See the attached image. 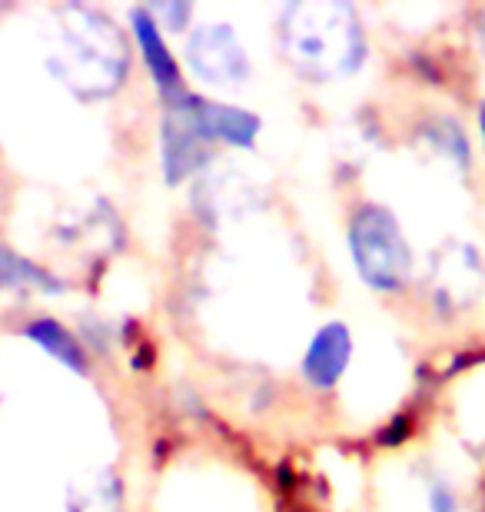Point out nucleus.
<instances>
[{"mask_svg":"<svg viewBox=\"0 0 485 512\" xmlns=\"http://www.w3.org/2000/svg\"><path fill=\"white\" fill-rule=\"evenodd\" d=\"M426 140L442 153V157H449L452 163H456L459 170L472 167V150H469L466 130H462L456 120H449V117L432 120V124L426 127Z\"/></svg>","mask_w":485,"mask_h":512,"instance_id":"ddd939ff","label":"nucleus"},{"mask_svg":"<svg viewBox=\"0 0 485 512\" xmlns=\"http://www.w3.org/2000/svg\"><path fill=\"white\" fill-rule=\"evenodd\" d=\"M27 336L34 340L40 350L50 353L54 360H60L64 366H70V370H77V373H87V353H84V346H80L74 340V333L64 330L57 320H37V323H30L27 326Z\"/></svg>","mask_w":485,"mask_h":512,"instance_id":"9d476101","label":"nucleus"},{"mask_svg":"<svg viewBox=\"0 0 485 512\" xmlns=\"http://www.w3.org/2000/svg\"><path fill=\"white\" fill-rule=\"evenodd\" d=\"M429 512H459L456 493L442 479H432L429 483Z\"/></svg>","mask_w":485,"mask_h":512,"instance_id":"4468645a","label":"nucleus"},{"mask_svg":"<svg viewBox=\"0 0 485 512\" xmlns=\"http://www.w3.org/2000/svg\"><path fill=\"white\" fill-rule=\"evenodd\" d=\"M0 290H44L60 293L64 283L47 270H40L37 263H30L27 256H17L14 250L0 247Z\"/></svg>","mask_w":485,"mask_h":512,"instance_id":"9b49d317","label":"nucleus"},{"mask_svg":"<svg viewBox=\"0 0 485 512\" xmlns=\"http://www.w3.org/2000/svg\"><path fill=\"white\" fill-rule=\"evenodd\" d=\"M479 44H482V57H485V14H482V24H479Z\"/></svg>","mask_w":485,"mask_h":512,"instance_id":"dca6fc26","label":"nucleus"},{"mask_svg":"<svg viewBox=\"0 0 485 512\" xmlns=\"http://www.w3.org/2000/svg\"><path fill=\"white\" fill-rule=\"evenodd\" d=\"M429 290L442 310H466L485 290V260L472 243H446L432 253L429 263Z\"/></svg>","mask_w":485,"mask_h":512,"instance_id":"20e7f679","label":"nucleus"},{"mask_svg":"<svg viewBox=\"0 0 485 512\" xmlns=\"http://www.w3.org/2000/svg\"><path fill=\"white\" fill-rule=\"evenodd\" d=\"M180 104L187 107V114L193 117V124L200 127L206 140H226L236 143V147H250L256 140V130H260V120L246 110L226 107V104H210V100H200L193 94H183L180 90Z\"/></svg>","mask_w":485,"mask_h":512,"instance_id":"0eeeda50","label":"nucleus"},{"mask_svg":"<svg viewBox=\"0 0 485 512\" xmlns=\"http://www.w3.org/2000/svg\"><path fill=\"white\" fill-rule=\"evenodd\" d=\"M353 356V336L343 323H326L323 330L313 336L309 353L303 360V373L313 386H333Z\"/></svg>","mask_w":485,"mask_h":512,"instance_id":"6e6552de","label":"nucleus"},{"mask_svg":"<svg viewBox=\"0 0 485 512\" xmlns=\"http://www.w3.org/2000/svg\"><path fill=\"white\" fill-rule=\"evenodd\" d=\"M130 47L110 17L90 7L57 10L47 67L80 97H107L127 77Z\"/></svg>","mask_w":485,"mask_h":512,"instance_id":"f257e3e1","label":"nucleus"},{"mask_svg":"<svg viewBox=\"0 0 485 512\" xmlns=\"http://www.w3.org/2000/svg\"><path fill=\"white\" fill-rule=\"evenodd\" d=\"M130 20H133V34H137V40H140V50H143V60H147L150 74L157 77L163 94L177 97L180 94V70H177V60L170 57L167 44H163L157 20H153L150 10H143V7L133 10Z\"/></svg>","mask_w":485,"mask_h":512,"instance_id":"1a4fd4ad","label":"nucleus"},{"mask_svg":"<svg viewBox=\"0 0 485 512\" xmlns=\"http://www.w3.org/2000/svg\"><path fill=\"white\" fill-rule=\"evenodd\" d=\"M283 47L286 57L316 80L346 77L363 64L366 40L356 10L329 0H306L283 10Z\"/></svg>","mask_w":485,"mask_h":512,"instance_id":"f03ea898","label":"nucleus"},{"mask_svg":"<svg viewBox=\"0 0 485 512\" xmlns=\"http://www.w3.org/2000/svg\"><path fill=\"white\" fill-rule=\"evenodd\" d=\"M479 130H482V143H485V100H482V107H479Z\"/></svg>","mask_w":485,"mask_h":512,"instance_id":"2eb2a0df","label":"nucleus"},{"mask_svg":"<svg viewBox=\"0 0 485 512\" xmlns=\"http://www.w3.org/2000/svg\"><path fill=\"white\" fill-rule=\"evenodd\" d=\"M187 60L196 77L213 87H236L250 74L243 44L226 24H203L190 34Z\"/></svg>","mask_w":485,"mask_h":512,"instance_id":"39448f33","label":"nucleus"},{"mask_svg":"<svg viewBox=\"0 0 485 512\" xmlns=\"http://www.w3.org/2000/svg\"><path fill=\"white\" fill-rule=\"evenodd\" d=\"M70 512H123L120 479L110 469H100L87 483L74 486V493H70Z\"/></svg>","mask_w":485,"mask_h":512,"instance_id":"f8f14e48","label":"nucleus"},{"mask_svg":"<svg viewBox=\"0 0 485 512\" xmlns=\"http://www.w3.org/2000/svg\"><path fill=\"white\" fill-rule=\"evenodd\" d=\"M167 100L170 104H167V117H163V170H167L170 183H177L210 160V140L193 124V117L180 104V97H167Z\"/></svg>","mask_w":485,"mask_h":512,"instance_id":"423d86ee","label":"nucleus"},{"mask_svg":"<svg viewBox=\"0 0 485 512\" xmlns=\"http://www.w3.org/2000/svg\"><path fill=\"white\" fill-rule=\"evenodd\" d=\"M349 250L359 276L383 293L402 290L412 276V250L386 207H363L356 213L349 223Z\"/></svg>","mask_w":485,"mask_h":512,"instance_id":"7ed1b4c3","label":"nucleus"}]
</instances>
